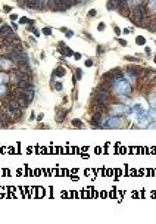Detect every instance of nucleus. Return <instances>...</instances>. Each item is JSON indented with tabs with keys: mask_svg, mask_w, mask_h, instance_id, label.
<instances>
[{
	"mask_svg": "<svg viewBox=\"0 0 156 224\" xmlns=\"http://www.w3.org/2000/svg\"><path fill=\"white\" fill-rule=\"evenodd\" d=\"M112 88H113V92L116 93V96H128L131 93V84L127 80H124V78L116 80L112 84Z\"/></svg>",
	"mask_w": 156,
	"mask_h": 224,
	"instance_id": "nucleus-1",
	"label": "nucleus"
},
{
	"mask_svg": "<svg viewBox=\"0 0 156 224\" xmlns=\"http://www.w3.org/2000/svg\"><path fill=\"white\" fill-rule=\"evenodd\" d=\"M25 5L28 8L35 9V10H41L44 8V2L43 0H25Z\"/></svg>",
	"mask_w": 156,
	"mask_h": 224,
	"instance_id": "nucleus-2",
	"label": "nucleus"
},
{
	"mask_svg": "<svg viewBox=\"0 0 156 224\" xmlns=\"http://www.w3.org/2000/svg\"><path fill=\"white\" fill-rule=\"evenodd\" d=\"M90 124L94 125V127H102L103 125V115H94L90 120Z\"/></svg>",
	"mask_w": 156,
	"mask_h": 224,
	"instance_id": "nucleus-3",
	"label": "nucleus"
},
{
	"mask_svg": "<svg viewBox=\"0 0 156 224\" xmlns=\"http://www.w3.org/2000/svg\"><path fill=\"white\" fill-rule=\"evenodd\" d=\"M106 125L108 127H119V125H122V121L119 117H112V118H109Z\"/></svg>",
	"mask_w": 156,
	"mask_h": 224,
	"instance_id": "nucleus-4",
	"label": "nucleus"
},
{
	"mask_svg": "<svg viewBox=\"0 0 156 224\" xmlns=\"http://www.w3.org/2000/svg\"><path fill=\"white\" fill-rule=\"evenodd\" d=\"M66 112H68V109H63V111L58 112V115H56V121H58V122H62V121L65 120V117H66Z\"/></svg>",
	"mask_w": 156,
	"mask_h": 224,
	"instance_id": "nucleus-5",
	"label": "nucleus"
},
{
	"mask_svg": "<svg viewBox=\"0 0 156 224\" xmlns=\"http://www.w3.org/2000/svg\"><path fill=\"white\" fill-rule=\"evenodd\" d=\"M10 33H12V31H10V27L9 25H3L2 28H0V35H2V37L10 34Z\"/></svg>",
	"mask_w": 156,
	"mask_h": 224,
	"instance_id": "nucleus-6",
	"label": "nucleus"
},
{
	"mask_svg": "<svg viewBox=\"0 0 156 224\" xmlns=\"http://www.w3.org/2000/svg\"><path fill=\"white\" fill-rule=\"evenodd\" d=\"M66 74V69L63 68V66H58V68L55 69V75H58V77H63Z\"/></svg>",
	"mask_w": 156,
	"mask_h": 224,
	"instance_id": "nucleus-7",
	"label": "nucleus"
},
{
	"mask_svg": "<svg viewBox=\"0 0 156 224\" xmlns=\"http://www.w3.org/2000/svg\"><path fill=\"white\" fill-rule=\"evenodd\" d=\"M3 83H8V74L0 72V84H3Z\"/></svg>",
	"mask_w": 156,
	"mask_h": 224,
	"instance_id": "nucleus-8",
	"label": "nucleus"
},
{
	"mask_svg": "<svg viewBox=\"0 0 156 224\" xmlns=\"http://www.w3.org/2000/svg\"><path fill=\"white\" fill-rule=\"evenodd\" d=\"M147 8L150 9V10H156V0H149Z\"/></svg>",
	"mask_w": 156,
	"mask_h": 224,
	"instance_id": "nucleus-9",
	"label": "nucleus"
},
{
	"mask_svg": "<svg viewBox=\"0 0 156 224\" xmlns=\"http://www.w3.org/2000/svg\"><path fill=\"white\" fill-rule=\"evenodd\" d=\"M149 100H150V105H152V106H153V108L156 109V95H152Z\"/></svg>",
	"mask_w": 156,
	"mask_h": 224,
	"instance_id": "nucleus-10",
	"label": "nucleus"
},
{
	"mask_svg": "<svg viewBox=\"0 0 156 224\" xmlns=\"http://www.w3.org/2000/svg\"><path fill=\"white\" fill-rule=\"evenodd\" d=\"M136 43L140 44V46H143V44L146 43V40H144V37H137V38H136Z\"/></svg>",
	"mask_w": 156,
	"mask_h": 224,
	"instance_id": "nucleus-11",
	"label": "nucleus"
},
{
	"mask_svg": "<svg viewBox=\"0 0 156 224\" xmlns=\"http://www.w3.org/2000/svg\"><path fill=\"white\" fill-rule=\"evenodd\" d=\"M63 53H65L66 56H74V52H72L71 49H65V50H63Z\"/></svg>",
	"mask_w": 156,
	"mask_h": 224,
	"instance_id": "nucleus-12",
	"label": "nucleus"
},
{
	"mask_svg": "<svg viewBox=\"0 0 156 224\" xmlns=\"http://www.w3.org/2000/svg\"><path fill=\"white\" fill-rule=\"evenodd\" d=\"M43 34L44 35H50L52 34V30H50V28H43Z\"/></svg>",
	"mask_w": 156,
	"mask_h": 224,
	"instance_id": "nucleus-13",
	"label": "nucleus"
},
{
	"mask_svg": "<svg viewBox=\"0 0 156 224\" xmlns=\"http://www.w3.org/2000/svg\"><path fill=\"white\" fill-rule=\"evenodd\" d=\"M55 88H56L58 92H61V90H62V83H59V81H58V83H55Z\"/></svg>",
	"mask_w": 156,
	"mask_h": 224,
	"instance_id": "nucleus-14",
	"label": "nucleus"
},
{
	"mask_svg": "<svg viewBox=\"0 0 156 224\" xmlns=\"http://www.w3.org/2000/svg\"><path fill=\"white\" fill-rule=\"evenodd\" d=\"M105 28H106V25H105L103 22H100V24H99V25H97V30H99V31H103Z\"/></svg>",
	"mask_w": 156,
	"mask_h": 224,
	"instance_id": "nucleus-15",
	"label": "nucleus"
},
{
	"mask_svg": "<svg viewBox=\"0 0 156 224\" xmlns=\"http://www.w3.org/2000/svg\"><path fill=\"white\" fill-rule=\"evenodd\" d=\"M5 93H6V87L3 86V84H0V96L5 95Z\"/></svg>",
	"mask_w": 156,
	"mask_h": 224,
	"instance_id": "nucleus-16",
	"label": "nucleus"
},
{
	"mask_svg": "<svg viewBox=\"0 0 156 224\" xmlns=\"http://www.w3.org/2000/svg\"><path fill=\"white\" fill-rule=\"evenodd\" d=\"M72 124H74V125H77V127H81V125H83V124H81V121H78V120H74V121H72Z\"/></svg>",
	"mask_w": 156,
	"mask_h": 224,
	"instance_id": "nucleus-17",
	"label": "nucleus"
},
{
	"mask_svg": "<svg viewBox=\"0 0 156 224\" xmlns=\"http://www.w3.org/2000/svg\"><path fill=\"white\" fill-rule=\"evenodd\" d=\"M75 77H77V78H81V77H83V72H81V69H80V68L77 69V74H75Z\"/></svg>",
	"mask_w": 156,
	"mask_h": 224,
	"instance_id": "nucleus-18",
	"label": "nucleus"
},
{
	"mask_svg": "<svg viewBox=\"0 0 156 224\" xmlns=\"http://www.w3.org/2000/svg\"><path fill=\"white\" fill-rule=\"evenodd\" d=\"M125 59L130 60V62H136V60H139V59H136V58H133V56H125Z\"/></svg>",
	"mask_w": 156,
	"mask_h": 224,
	"instance_id": "nucleus-19",
	"label": "nucleus"
},
{
	"mask_svg": "<svg viewBox=\"0 0 156 224\" xmlns=\"http://www.w3.org/2000/svg\"><path fill=\"white\" fill-rule=\"evenodd\" d=\"M19 22H21V24H25V22H30V21H28V18H21Z\"/></svg>",
	"mask_w": 156,
	"mask_h": 224,
	"instance_id": "nucleus-20",
	"label": "nucleus"
},
{
	"mask_svg": "<svg viewBox=\"0 0 156 224\" xmlns=\"http://www.w3.org/2000/svg\"><path fill=\"white\" fill-rule=\"evenodd\" d=\"M88 16H96V10L94 9H91V10L88 12Z\"/></svg>",
	"mask_w": 156,
	"mask_h": 224,
	"instance_id": "nucleus-21",
	"label": "nucleus"
},
{
	"mask_svg": "<svg viewBox=\"0 0 156 224\" xmlns=\"http://www.w3.org/2000/svg\"><path fill=\"white\" fill-rule=\"evenodd\" d=\"M91 65H93V60H91V59L86 60V66H91Z\"/></svg>",
	"mask_w": 156,
	"mask_h": 224,
	"instance_id": "nucleus-22",
	"label": "nucleus"
},
{
	"mask_svg": "<svg viewBox=\"0 0 156 224\" xmlns=\"http://www.w3.org/2000/svg\"><path fill=\"white\" fill-rule=\"evenodd\" d=\"M66 37H68V38H71V37H72V31L66 30Z\"/></svg>",
	"mask_w": 156,
	"mask_h": 224,
	"instance_id": "nucleus-23",
	"label": "nucleus"
},
{
	"mask_svg": "<svg viewBox=\"0 0 156 224\" xmlns=\"http://www.w3.org/2000/svg\"><path fill=\"white\" fill-rule=\"evenodd\" d=\"M74 58H75V59H80V58H81V55H80V53H74Z\"/></svg>",
	"mask_w": 156,
	"mask_h": 224,
	"instance_id": "nucleus-24",
	"label": "nucleus"
},
{
	"mask_svg": "<svg viewBox=\"0 0 156 224\" xmlns=\"http://www.w3.org/2000/svg\"><path fill=\"white\" fill-rule=\"evenodd\" d=\"M119 44H121V46H127V41H125V40H119Z\"/></svg>",
	"mask_w": 156,
	"mask_h": 224,
	"instance_id": "nucleus-25",
	"label": "nucleus"
},
{
	"mask_svg": "<svg viewBox=\"0 0 156 224\" xmlns=\"http://www.w3.org/2000/svg\"><path fill=\"white\" fill-rule=\"evenodd\" d=\"M103 52V47H102V46H99V47H97V53H102Z\"/></svg>",
	"mask_w": 156,
	"mask_h": 224,
	"instance_id": "nucleus-26",
	"label": "nucleus"
},
{
	"mask_svg": "<svg viewBox=\"0 0 156 224\" xmlns=\"http://www.w3.org/2000/svg\"><path fill=\"white\" fill-rule=\"evenodd\" d=\"M3 9H5L6 12H10V10H12V8H10V6H5V8H3Z\"/></svg>",
	"mask_w": 156,
	"mask_h": 224,
	"instance_id": "nucleus-27",
	"label": "nucleus"
},
{
	"mask_svg": "<svg viewBox=\"0 0 156 224\" xmlns=\"http://www.w3.org/2000/svg\"><path fill=\"white\" fill-rule=\"evenodd\" d=\"M43 118H44V115H43V114H40V115L37 117V120H38V121H41V120H43Z\"/></svg>",
	"mask_w": 156,
	"mask_h": 224,
	"instance_id": "nucleus-28",
	"label": "nucleus"
},
{
	"mask_svg": "<svg viewBox=\"0 0 156 224\" xmlns=\"http://www.w3.org/2000/svg\"><path fill=\"white\" fill-rule=\"evenodd\" d=\"M115 33H116V34L119 35V34H121V30H119V28H116V27H115Z\"/></svg>",
	"mask_w": 156,
	"mask_h": 224,
	"instance_id": "nucleus-29",
	"label": "nucleus"
},
{
	"mask_svg": "<svg viewBox=\"0 0 156 224\" xmlns=\"http://www.w3.org/2000/svg\"><path fill=\"white\" fill-rule=\"evenodd\" d=\"M18 3H24V2H25V0H16Z\"/></svg>",
	"mask_w": 156,
	"mask_h": 224,
	"instance_id": "nucleus-30",
	"label": "nucleus"
},
{
	"mask_svg": "<svg viewBox=\"0 0 156 224\" xmlns=\"http://www.w3.org/2000/svg\"><path fill=\"white\" fill-rule=\"evenodd\" d=\"M155 62H156V58H155Z\"/></svg>",
	"mask_w": 156,
	"mask_h": 224,
	"instance_id": "nucleus-31",
	"label": "nucleus"
}]
</instances>
